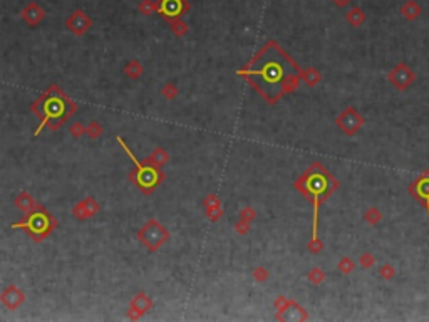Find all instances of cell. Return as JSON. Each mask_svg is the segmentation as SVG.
Returning <instances> with one entry per match:
<instances>
[{"label": "cell", "instance_id": "obj_1", "mask_svg": "<svg viewBox=\"0 0 429 322\" xmlns=\"http://www.w3.org/2000/svg\"><path fill=\"white\" fill-rule=\"evenodd\" d=\"M238 74L250 78L253 86L272 103L287 91H292L299 80L297 66L273 40H270Z\"/></svg>", "mask_w": 429, "mask_h": 322}, {"label": "cell", "instance_id": "obj_2", "mask_svg": "<svg viewBox=\"0 0 429 322\" xmlns=\"http://www.w3.org/2000/svg\"><path fill=\"white\" fill-rule=\"evenodd\" d=\"M330 175L322 169L320 166H312L305 175L297 181V186L300 192L305 193L312 200L313 206V222H312V243H318V210H320L322 201L330 193Z\"/></svg>", "mask_w": 429, "mask_h": 322}, {"label": "cell", "instance_id": "obj_3", "mask_svg": "<svg viewBox=\"0 0 429 322\" xmlns=\"http://www.w3.org/2000/svg\"><path fill=\"white\" fill-rule=\"evenodd\" d=\"M27 215L29 217L25 218L24 222L15 223V225H12V228H24V230L31 235V239L34 242H37V243L44 239H47V237L52 234L54 228L57 227V220L54 218L40 203Z\"/></svg>", "mask_w": 429, "mask_h": 322}, {"label": "cell", "instance_id": "obj_4", "mask_svg": "<svg viewBox=\"0 0 429 322\" xmlns=\"http://www.w3.org/2000/svg\"><path fill=\"white\" fill-rule=\"evenodd\" d=\"M169 239V232L164 228L156 218L148 220L144 225L138 230V240L146 247L150 252H156L161 248V245L166 243Z\"/></svg>", "mask_w": 429, "mask_h": 322}, {"label": "cell", "instance_id": "obj_5", "mask_svg": "<svg viewBox=\"0 0 429 322\" xmlns=\"http://www.w3.org/2000/svg\"><path fill=\"white\" fill-rule=\"evenodd\" d=\"M64 25H66V29L71 34H74V36H78V37H82L84 34H87L89 31H91L92 19L84 10L78 8V10H74L69 17H67Z\"/></svg>", "mask_w": 429, "mask_h": 322}, {"label": "cell", "instance_id": "obj_6", "mask_svg": "<svg viewBox=\"0 0 429 322\" xmlns=\"http://www.w3.org/2000/svg\"><path fill=\"white\" fill-rule=\"evenodd\" d=\"M25 299L27 297H25L24 290L20 289V287H17L15 283H10V285H7L5 289L0 292V302H2V306L8 309V311L19 309L25 302Z\"/></svg>", "mask_w": 429, "mask_h": 322}, {"label": "cell", "instance_id": "obj_7", "mask_svg": "<svg viewBox=\"0 0 429 322\" xmlns=\"http://www.w3.org/2000/svg\"><path fill=\"white\" fill-rule=\"evenodd\" d=\"M153 307V300L146 292H139L136 294L133 300L129 302V311H127V317L131 321H138L139 317H143L146 312H150Z\"/></svg>", "mask_w": 429, "mask_h": 322}, {"label": "cell", "instance_id": "obj_8", "mask_svg": "<svg viewBox=\"0 0 429 322\" xmlns=\"http://www.w3.org/2000/svg\"><path fill=\"white\" fill-rule=\"evenodd\" d=\"M99 203L94 197H86L84 200H80L79 203H76L74 208H72V217L76 220H87L92 218L99 213Z\"/></svg>", "mask_w": 429, "mask_h": 322}, {"label": "cell", "instance_id": "obj_9", "mask_svg": "<svg viewBox=\"0 0 429 322\" xmlns=\"http://www.w3.org/2000/svg\"><path fill=\"white\" fill-rule=\"evenodd\" d=\"M188 8L190 5L185 0H159L158 3V12H161L166 20L178 19V17L188 10Z\"/></svg>", "mask_w": 429, "mask_h": 322}, {"label": "cell", "instance_id": "obj_10", "mask_svg": "<svg viewBox=\"0 0 429 322\" xmlns=\"http://www.w3.org/2000/svg\"><path fill=\"white\" fill-rule=\"evenodd\" d=\"M20 17L29 27H37L45 17V10L42 8L37 2H29L27 5L22 8Z\"/></svg>", "mask_w": 429, "mask_h": 322}, {"label": "cell", "instance_id": "obj_11", "mask_svg": "<svg viewBox=\"0 0 429 322\" xmlns=\"http://www.w3.org/2000/svg\"><path fill=\"white\" fill-rule=\"evenodd\" d=\"M389 78H390V80H392L394 86L402 89V87L409 86V84L413 82L414 74H413V71H411L407 66H404V64H399L397 67H394V71H392V73H390Z\"/></svg>", "mask_w": 429, "mask_h": 322}, {"label": "cell", "instance_id": "obj_12", "mask_svg": "<svg viewBox=\"0 0 429 322\" xmlns=\"http://www.w3.org/2000/svg\"><path fill=\"white\" fill-rule=\"evenodd\" d=\"M14 205H15L20 211H24V213H31V211H32L34 208H36V206L39 205V203L36 201V198H34L32 195L27 192V190H22V192H20V193L15 197Z\"/></svg>", "mask_w": 429, "mask_h": 322}, {"label": "cell", "instance_id": "obj_13", "mask_svg": "<svg viewBox=\"0 0 429 322\" xmlns=\"http://www.w3.org/2000/svg\"><path fill=\"white\" fill-rule=\"evenodd\" d=\"M342 120H347V122H339V126L346 131V133H354L355 129L360 128V124H362V120L359 118V114L354 111V109H349V111H346L342 114Z\"/></svg>", "mask_w": 429, "mask_h": 322}, {"label": "cell", "instance_id": "obj_14", "mask_svg": "<svg viewBox=\"0 0 429 322\" xmlns=\"http://www.w3.org/2000/svg\"><path fill=\"white\" fill-rule=\"evenodd\" d=\"M413 192L418 195L419 200L426 205L428 215H429V175H424L416 181L414 186H413Z\"/></svg>", "mask_w": 429, "mask_h": 322}, {"label": "cell", "instance_id": "obj_15", "mask_svg": "<svg viewBox=\"0 0 429 322\" xmlns=\"http://www.w3.org/2000/svg\"><path fill=\"white\" fill-rule=\"evenodd\" d=\"M168 160H169V156H168L166 151H164L163 148H156V150L151 153L150 158H146L143 163L150 164V166H155V168H159V166H163L164 163H168Z\"/></svg>", "mask_w": 429, "mask_h": 322}, {"label": "cell", "instance_id": "obj_16", "mask_svg": "<svg viewBox=\"0 0 429 322\" xmlns=\"http://www.w3.org/2000/svg\"><path fill=\"white\" fill-rule=\"evenodd\" d=\"M401 14L404 15V19L407 20H414L421 15V7L418 5L416 0H407L404 5L401 7Z\"/></svg>", "mask_w": 429, "mask_h": 322}, {"label": "cell", "instance_id": "obj_17", "mask_svg": "<svg viewBox=\"0 0 429 322\" xmlns=\"http://www.w3.org/2000/svg\"><path fill=\"white\" fill-rule=\"evenodd\" d=\"M144 73V67L139 61H136V59H133V61H129L127 64L124 66V74L127 76L129 79H139Z\"/></svg>", "mask_w": 429, "mask_h": 322}, {"label": "cell", "instance_id": "obj_18", "mask_svg": "<svg viewBox=\"0 0 429 322\" xmlns=\"http://www.w3.org/2000/svg\"><path fill=\"white\" fill-rule=\"evenodd\" d=\"M347 20H349L351 25H354V27H359V25L364 24V20H366V14H364L362 8L359 7H352L349 12H347Z\"/></svg>", "mask_w": 429, "mask_h": 322}, {"label": "cell", "instance_id": "obj_19", "mask_svg": "<svg viewBox=\"0 0 429 322\" xmlns=\"http://www.w3.org/2000/svg\"><path fill=\"white\" fill-rule=\"evenodd\" d=\"M86 134L92 139H97V138L103 136V126H101V122L99 121L89 122V126H86Z\"/></svg>", "mask_w": 429, "mask_h": 322}, {"label": "cell", "instance_id": "obj_20", "mask_svg": "<svg viewBox=\"0 0 429 322\" xmlns=\"http://www.w3.org/2000/svg\"><path fill=\"white\" fill-rule=\"evenodd\" d=\"M171 24V31L176 34V36H185L188 32V25H186L183 20L178 17V19H173V20H168Z\"/></svg>", "mask_w": 429, "mask_h": 322}, {"label": "cell", "instance_id": "obj_21", "mask_svg": "<svg viewBox=\"0 0 429 322\" xmlns=\"http://www.w3.org/2000/svg\"><path fill=\"white\" fill-rule=\"evenodd\" d=\"M139 12H141L143 15L155 14V12H158V3L153 2V0H143V2L139 3Z\"/></svg>", "mask_w": 429, "mask_h": 322}, {"label": "cell", "instance_id": "obj_22", "mask_svg": "<svg viewBox=\"0 0 429 322\" xmlns=\"http://www.w3.org/2000/svg\"><path fill=\"white\" fill-rule=\"evenodd\" d=\"M69 133L72 138H80L86 134V126L82 124V122H74V124L69 128Z\"/></svg>", "mask_w": 429, "mask_h": 322}, {"label": "cell", "instance_id": "obj_23", "mask_svg": "<svg viewBox=\"0 0 429 322\" xmlns=\"http://www.w3.org/2000/svg\"><path fill=\"white\" fill-rule=\"evenodd\" d=\"M161 92H163V96L166 97V99H173V97L176 96V87L173 86V84H166L163 89H161Z\"/></svg>", "mask_w": 429, "mask_h": 322}, {"label": "cell", "instance_id": "obj_24", "mask_svg": "<svg viewBox=\"0 0 429 322\" xmlns=\"http://www.w3.org/2000/svg\"><path fill=\"white\" fill-rule=\"evenodd\" d=\"M332 2H334L337 7H346V5H349V3L352 2V0H332Z\"/></svg>", "mask_w": 429, "mask_h": 322}]
</instances>
